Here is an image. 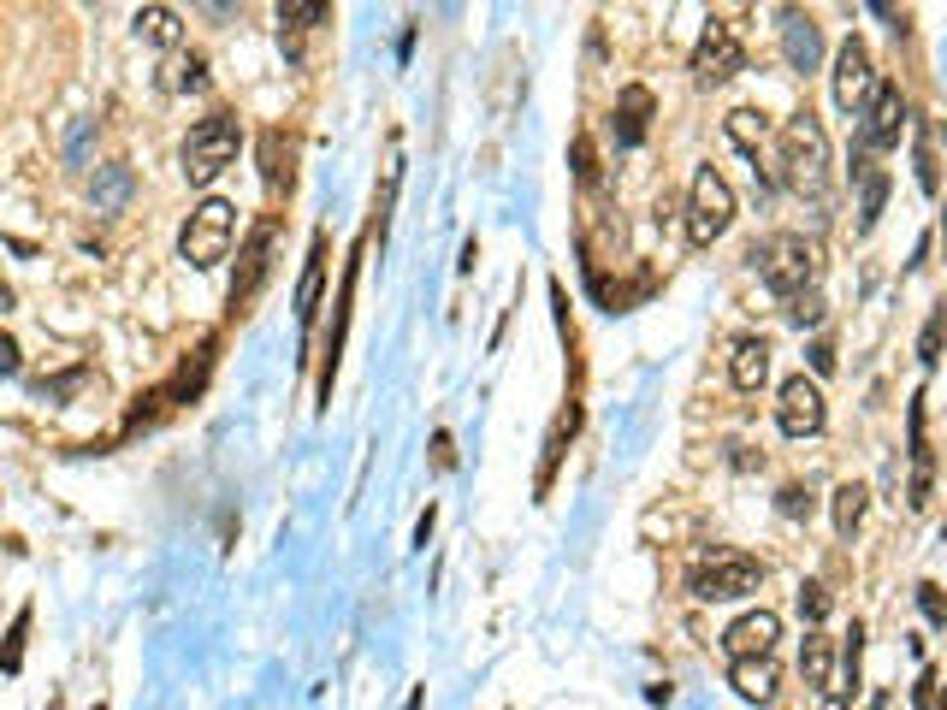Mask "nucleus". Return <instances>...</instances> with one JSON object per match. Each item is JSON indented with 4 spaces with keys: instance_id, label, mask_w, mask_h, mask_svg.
Instances as JSON below:
<instances>
[{
    "instance_id": "nucleus-1",
    "label": "nucleus",
    "mask_w": 947,
    "mask_h": 710,
    "mask_svg": "<svg viewBox=\"0 0 947 710\" xmlns=\"http://www.w3.org/2000/svg\"><path fill=\"white\" fill-rule=\"evenodd\" d=\"M752 267H758V279H764V290H776L782 302H794V297H805V290L817 285V244H805L800 231H776V237H764V244L752 249Z\"/></svg>"
},
{
    "instance_id": "nucleus-2",
    "label": "nucleus",
    "mask_w": 947,
    "mask_h": 710,
    "mask_svg": "<svg viewBox=\"0 0 947 710\" xmlns=\"http://www.w3.org/2000/svg\"><path fill=\"white\" fill-rule=\"evenodd\" d=\"M764 586V563L752 550H734V545H717L687 568V593L699 604H729V598H747Z\"/></svg>"
},
{
    "instance_id": "nucleus-3",
    "label": "nucleus",
    "mask_w": 947,
    "mask_h": 710,
    "mask_svg": "<svg viewBox=\"0 0 947 710\" xmlns=\"http://www.w3.org/2000/svg\"><path fill=\"white\" fill-rule=\"evenodd\" d=\"M237 148H244V125H237L231 113H208V119H196L189 125V136H184V148H178V161H184V178L196 184V189H208L219 172H226L231 161H237Z\"/></svg>"
},
{
    "instance_id": "nucleus-4",
    "label": "nucleus",
    "mask_w": 947,
    "mask_h": 710,
    "mask_svg": "<svg viewBox=\"0 0 947 710\" xmlns=\"http://www.w3.org/2000/svg\"><path fill=\"white\" fill-rule=\"evenodd\" d=\"M782 148V166H788V184L800 189V196H823L830 189V131L817 125L812 113H794L776 136Z\"/></svg>"
},
{
    "instance_id": "nucleus-5",
    "label": "nucleus",
    "mask_w": 947,
    "mask_h": 710,
    "mask_svg": "<svg viewBox=\"0 0 947 710\" xmlns=\"http://www.w3.org/2000/svg\"><path fill=\"white\" fill-rule=\"evenodd\" d=\"M231 244H237V207L231 202L208 196V202L189 207V219L178 231V255L189 267H219L231 255Z\"/></svg>"
},
{
    "instance_id": "nucleus-6",
    "label": "nucleus",
    "mask_w": 947,
    "mask_h": 710,
    "mask_svg": "<svg viewBox=\"0 0 947 710\" xmlns=\"http://www.w3.org/2000/svg\"><path fill=\"white\" fill-rule=\"evenodd\" d=\"M729 225H734V189H729V178H722L717 166H699L693 189H687V237L704 249V244H717Z\"/></svg>"
},
{
    "instance_id": "nucleus-7",
    "label": "nucleus",
    "mask_w": 947,
    "mask_h": 710,
    "mask_svg": "<svg viewBox=\"0 0 947 710\" xmlns=\"http://www.w3.org/2000/svg\"><path fill=\"white\" fill-rule=\"evenodd\" d=\"M876 83H883V78H876V65H871V48L865 42H858V37H847V42H841L835 48V72H830V90H835V107L841 113H865L871 107V95H876Z\"/></svg>"
},
{
    "instance_id": "nucleus-8",
    "label": "nucleus",
    "mask_w": 947,
    "mask_h": 710,
    "mask_svg": "<svg viewBox=\"0 0 947 710\" xmlns=\"http://www.w3.org/2000/svg\"><path fill=\"white\" fill-rule=\"evenodd\" d=\"M900 131H906V95L894 83H876L871 107L858 113V154H883V148H900Z\"/></svg>"
},
{
    "instance_id": "nucleus-9",
    "label": "nucleus",
    "mask_w": 947,
    "mask_h": 710,
    "mask_svg": "<svg viewBox=\"0 0 947 710\" xmlns=\"http://www.w3.org/2000/svg\"><path fill=\"white\" fill-rule=\"evenodd\" d=\"M823 421H830V403H823L817 379L794 373V379L782 385V397H776V426L788 432V439H817Z\"/></svg>"
},
{
    "instance_id": "nucleus-10",
    "label": "nucleus",
    "mask_w": 947,
    "mask_h": 710,
    "mask_svg": "<svg viewBox=\"0 0 947 710\" xmlns=\"http://www.w3.org/2000/svg\"><path fill=\"white\" fill-rule=\"evenodd\" d=\"M740 65H747V48H740L734 24L711 19V24H704V37H699V48H693V78L699 83H722V78H734Z\"/></svg>"
},
{
    "instance_id": "nucleus-11",
    "label": "nucleus",
    "mask_w": 947,
    "mask_h": 710,
    "mask_svg": "<svg viewBox=\"0 0 947 710\" xmlns=\"http://www.w3.org/2000/svg\"><path fill=\"white\" fill-rule=\"evenodd\" d=\"M776 639H782V616L776 610H747L734 621L729 634H722V651L734 657H776Z\"/></svg>"
},
{
    "instance_id": "nucleus-12",
    "label": "nucleus",
    "mask_w": 947,
    "mask_h": 710,
    "mask_svg": "<svg viewBox=\"0 0 947 710\" xmlns=\"http://www.w3.org/2000/svg\"><path fill=\"white\" fill-rule=\"evenodd\" d=\"M651 113H658L651 90H646V83H628V90L616 95V107H610V136H616V148H640L646 131H651Z\"/></svg>"
},
{
    "instance_id": "nucleus-13",
    "label": "nucleus",
    "mask_w": 947,
    "mask_h": 710,
    "mask_svg": "<svg viewBox=\"0 0 947 710\" xmlns=\"http://www.w3.org/2000/svg\"><path fill=\"white\" fill-rule=\"evenodd\" d=\"M267 255H272V225H255L244 255H237V279H231V308H244L267 279Z\"/></svg>"
},
{
    "instance_id": "nucleus-14",
    "label": "nucleus",
    "mask_w": 947,
    "mask_h": 710,
    "mask_svg": "<svg viewBox=\"0 0 947 710\" xmlns=\"http://www.w3.org/2000/svg\"><path fill=\"white\" fill-rule=\"evenodd\" d=\"M320 285H326V237H315V244H308V267H302V279H297V332H302V338L315 332Z\"/></svg>"
},
{
    "instance_id": "nucleus-15",
    "label": "nucleus",
    "mask_w": 947,
    "mask_h": 710,
    "mask_svg": "<svg viewBox=\"0 0 947 710\" xmlns=\"http://www.w3.org/2000/svg\"><path fill=\"white\" fill-rule=\"evenodd\" d=\"M729 379H734V391H758L770 379V343L764 338H734V350H729Z\"/></svg>"
},
{
    "instance_id": "nucleus-16",
    "label": "nucleus",
    "mask_w": 947,
    "mask_h": 710,
    "mask_svg": "<svg viewBox=\"0 0 947 710\" xmlns=\"http://www.w3.org/2000/svg\"><path fill=\"white\" fill-rule=\"evenodd\" d=\"M729 681H734V692L740 699H776V657H740V663H729Z\"/></svg>"
},
{
    "instance_id": "nucleus-17",
    "label": "nucleus",
    "mask_w": 947,
    "mask_h": 710,
    "mask_svg": "<svg viewBox=\"0 0 947 710\" xmlns=\"http://www.w3.org/2000/svg\"><path fill=\"white\" fill-rule=\"evenodd\" d=\"M782 48H788V65H794V72H817L823 42H817V24H812V19L788 12V24H782Z\"/></svg>"
},
{
    "instance_id": "nucleus-18",
    "label": "nucleus",
    "mask_w": 947,
    "mask_h": 710,
    "mask_svg": "<svg viewBox=\"0 0 947 710\" xmlns=\"http://www.w3.org/2000/svg\"><path fill=\"white\" fill-rule=\"evenodd\" d=\"M800 675H805V687H817V692H830V681H835V639L830 634H805V646H800Z\"/></svg>"
},
{
    "instance_id": "nucleus-19",
    "label": "nucleus",
    "mask_w": 947,
    "mask_h": 710,
    "mask_svg": "<svg viewBox=\"0 0 947 710\" xmlns=\"http://www.w3.org/2000/svg\"><path fill=\"white\" fill-rule=\"evenodd\" d=\"M136 37L154 42V48H178L184 24H178V12H172V7H143V12H136Z\"/></svg>"
},
{
    "instance_id": "nucleus-20",
    "label": "nucleus",
    "mask_w": 947,
    "mask_h": 710,
    "mask_svg": "<svg viewBox=\"0 0 947 710\" xmlns=\"http://www.w3.org/2000/svg\"><path fill=\"white\" fill-rule=\"evenodd\" d=\"M883 202H888V172L865 166L858 172V231H871V225L883 219Z\"/></svg>"
},
{
    "instance_id": "nucleus-21",
    "label": "nucleus",
    "mask_w": 947,
    "mask_h": 710,
    "mask_svg": "<svg viewBox=\"0 0 947 710\" xmlns=\"http://www.w3.org/2000/svg\"><path fill=\"white\" fill-rule=\"evenodd\" d=\"M865 504H871V492L858 486V480L835 486V533H841V539H853V533H858V522H865Z\"/></svg>"
},
{
    "instance_id": "nucleus-22",
    "label": "nucleus",
    "mask_w": 947,
    "mask_h": 710,
    "mask_svg": "<svg viewBox=\"0 0 947 710\" xmlns=\"http://www.w3.org/2000/svg\"><path fill=\"white\" fill-rule=\"evenodd\" d=\"M912 166H918V189H924V196H941V161H936V131H929V125H918Z\"/></svg>"
},
{
    "instance_id": "nucleus-23",
    "label": "nucleus",
    "mask_w": 947,
    "mask_h": 710,
    "mask_svg": "<svg viewBox=\"0 0 947 710\" xmlns=\"http://www.w3.org/2000/svg\"><path fill=\"white\" fill-rule=\"evenodd\" d=\"M575 421H580V414H575V409H563V414H557V426H550V439H545V462H539V486H550V474H557L563 444L575 439Z\"/></svg>"
},
{
    "instance_id": "nucleus-24",
    "label": "nucleus",
    "mask_w": 947,
    "mask_h": 710,
    "mask_svg": "<svg viewBox=\"0 0 947 710\" xmlns=\"http://www.w3.org/2000/svg\"><path fill=\"white\" fill-rule=\"evenodd\" d=\"M326 19H332L326 0H279V24H290V30H315Z\"/></svg>"
},
{
    "instance_id": "nucleus-25",
    "label": "nucleus",
    "mask_w": 947,
    "mask_h": 710,
    "mask_svg": "<svg viewBox=\"0 0 947 710\" xmlns=\"http://www.w3.org/2000/svg\"><path fill=\"white\" fill-rule=\"evenodd\" d=\"M729 143H734V148H747V154H758V143H764V113L734 107V113H729Z\"/></svg>"
},
{
    "instance_id": "nucleus-26",
    "label": "nucleus",
    "mask_w": 947,
    "mask_h": 710,
    "mask_svg": "<svg viewBox=\"0 0 947 710\" xmlns=\"http://www.w3.org/2000/svg\"><path fill=\"white\" fill-rule=\"evenodd\" d=\"M941 338H947V302L929 308V320L918 332V361H924V368H936V361H941Z\"/></svg>"
},
{
    "instance_id": "nucleus-27",
    "label": "nucleus",
    "mask_w": 947,
    "mask_h": 710,
    "mask_svg": "<svg viewBox=\"0 0 947 710\" xmlns=\"http://www.w3.org/2000/svg\"><path fill=\"white\" fill-rule=\"evenodd\" d=\"M800 616L812 621V628H817L823 616H830V586H823V580H805V586H800Z\"/></svg>"
},
{
    "instance_id": "nucleus-28",
    "label": "nucleus",
    "mask_w": 947,
    "mask_h": 710,
    "mask_svg": "<svg viewBox=\"0 0 947 710\" xmlns=\"http://www.w3.org/2000/svg\"><path fill=\"white\" fill-rule=\"evenodd\" d=\"M858 657H865V628L853 621L847 646H841V669H847V687H841V692H853V687H858Z\"/></svg>"
},
{
    "instance_id": "nucleus-29",
    "label": "nucleus",
    "mask_w": 947,
    "mask_h": 710,
    "mask_svg": "<svg viewBox=\"0 0 947 710\" xmlns=\"http://www.w3.org/2000/svg\"><path fill=\"white\" fill-rule=\"evenodd\" d=\"M24 628H30V610H19V621H12V634H7V651H0V669H19V657H24Z\"/></svg>"
},
{
    "instance_id": "nucleus-30",
    "label": "nucleus",
    "mask_w": 947,
    "mask_h": 710,
    "mask_svg": "<svg viewBox=\"0 0 947 710\" xmlns=\"http://www.w3.org/2000/svg\"><path fill=\"white\" fill-rule=\"evenodd\" d=\"M788 320H794V326H817L823 320V297H817V290L794 297V302H788Z\"/></svg>"
},
{
    "instance_id": "nucleus-31",
    "label": "nucleus",
    "mask_w": 947,
    "mask_h": 710,
    "mask_svg": "<svg viewBox=\"0 0 947 710\" xmlns=\"http://www.w3.org/2000/svg\"><path fill=\"white\" fill-rule=\"evenodd\" d=\"M918 604H924V616H929V621H947V598H941V586H929V580H924V586H918Z\"/></svg>"
},
{
    "instance_id": "nucleus-32",
    "label": "nucleus",
    "mask_w": 947,
    "mask_h": 710,
    "mask_svg": "<svg viewBox=\"0 0 947 710\" xmlns=\"http://www.w3.org/2000/svg\"><path fill=\"white\" fill-rule=\"evenodd\" d=\"M575 178H580V184H593V178H598V166H593V143H587V136H575Z\"/></svg>"
},
{
    "instance_id": "nucleus-33",
    "label": "nucleus",
    "mask_w": 947,
    "mask_h": 710,
    "mask_svg": "<svg viewBox=\"0 0 947 710\" xmlns=\"http://www.w3.org/2000/svg\"><path fill=\"white\" fill-rule=\"evenodd\" d=\"M936 687H941V681L924 669V675H918V687H912V704H918V710H936Z\"/></svg>"
},
{
    "instance_id": "nucleus-34",
    "label": "nucleus",
    "mask_w": 947,
    "mask_h": 710,
    "mask_svg": "<svg viewBox=\"0 0 947 710\" xmlns=\"http://www.w3.org/2000/svg\"><path fill=\"white\" fill-rule=\"evenodd\" d=\"M805 356H812V373H835V343L830 338H817Z\"/></svg>"
},
{
    "instance_id": "nucleus-35",
    "label": "nucleus",
    "mask_w": 947,
    "mask_h": 710,
    "mask_svg": "<svg viewBox=\"0 0 947 710\" xmlns=\"http://www.w3.org/2000/svg\"><path fill=\"white\" fill-rule=\"evenodd\" d=\"M172 83H178V90H202V83H208V78H202V60L189 54V60L178 65V78H172Z\"/></svg>"
},
{
    "instance_id": "nucleus-36",
    "label": "nucleus",
    "mask_w": 947,
    "mask_h": 710,
    "mask_svg": "<svg viewBox=\"0 0 947 710\" xmlns=\"http://www.w3.org/2000/svg\"><path fill=\"white\" fill-rule=\"evenodd\" d=\"M782 515H812V497H805L800 486H788L782 492Z\"/></svg>"
},
{
    "instance_id": "nucleus-37",
    "label": "nucleus",
    "mask_w": 947,
    "mask_h": 710,
    "mask_svg": "<svg viewBox=\"0 0 947 710\" xmlns=\"http://www.w3.org/2000/svg\"><path fill=\"white\" fill-rule=\"evenodd\" d=\"M290 172L279 166V136H267V184H285Z\"/></svg>"
},
{
    "instance_id": "nucleus-38",
    "label": "nucleus",
    "mask_w": 947,
    "mask_h": 710,
    "mask_svg": "<svg viewBox=\"0 0 947 710\" xmlns=\"http://www.w3.org/2000/svg\"><path fill=\"white\" fill-rule=\"evenodd\" d=\"M0 373H19V343L0 338Z\"/></svg>"
},
{
    "instance_id": "nucleus-39",
    "label": "nucleus",
    "mask_w": 947,
    "mask_h": 710,
    "mask_svg": "<svg viewBox=\"0 0 947 710\" xmlns=\"http://www.w3.org/2000/svg\"><path fill=\"white\" fill-rule=\"evenodd\" d=\"M433 522H439V515H433V504H426V515L415 522V545H426V539H433Z\"/></svg>"
},
{
    "instance_id": "nucleus-40",
    "label": "nucleus",
    "mask_w": 947,
    "mask_h": 710,
    "mask_svg": "<svg viewBox=\"0 0 947 710\" xmlns=\"http://www.w3.org/2000/svg\"><path fill=\"white\" fill-rule=\"evenodd\" d=\"M421 704H426V687H415V692H409V704H403V710H421Z\"/></svg>"
},
{
    "instance_id": "nucleus-41",
    "label": "nucleus",
    "mask_w": 947,
    "mask_h": 710,
    "mask_svg": "<svg viewBox=\"0 0 947 710\" xmlns=\"http://www.w3.org/2000/svg\"><path fill=\"white\" fill-rule=\"evenodd\" d=\"M830 710H847V704H841V692H835V699H830Z\"/></svg>"
},
{
    "instance_id": "nucleus-42",
    "label": "nucleus",
    "mask_w": 947,
    "mask_h": 710,
    "mask_svg": "<svg viewBox=\"0 0 947 710\" xmlns=\"http://www.w3.org/2000/svg\"><path fill=\"white\" fill-rule=\"evenodd\" d=\"M941 710H947V704H941Z\"/></svg>"
}]
</instances>
